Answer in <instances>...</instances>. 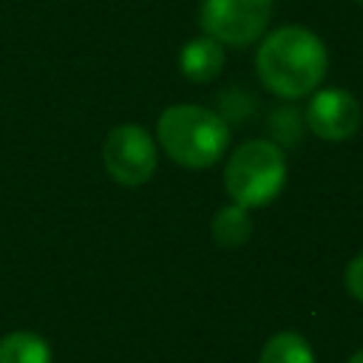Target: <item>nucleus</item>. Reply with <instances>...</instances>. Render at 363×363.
Here are the masks:
<instances>
[{
	"label": "nucleus",
	"instance_id": "nucleus-10",
	"mask_svg": "<svg viewBox=\"0 0 363 363\" xmlns=\"http://www.w3.org/2000/svg\"><path fill=\"white\" fill-rule=\"evenodd\" d=\"M258 363H315V354L298 332H278L261 349Z\"/></svg>",
	"mask_w": 363,
	"mask_h": 363
},
{
	"label": "nucleus",
	"instance_id": "nucleus-3",
	"mask_svg": "<svg viewBox=\"0 0 363 363\" xmlns=\"http://www.w3.org/2000/svg\"><path fill=\"white\" fill-rule=\"evenodd\" d=\"M286 182V159L284 150L269 139L241 142L224 164V190L233 204L247 210L267 207L278 199Z\"/></svg>",
	"mask_w": 363,
	"mask_h": 363
},
{
	"label": "nucleus",
	"instance_id": "nucleus-9",
	"mask_svg": "<svg viewBox=\"0 0 363 363\" xmlns=\"http://www.w3.org/2000/svg\"><path fill=\"white\" fill-rule=\"evenodd\" d=\"M0 363H51V349L34 332H11L0 337Z\"/></svg>",
	"mask_w": 363,
	"mask_h": 363
},
{
	"label": "nucleus",
	"instance_id": "nucleus-12",
	"mask_svg": "<svg viewBox=\"0 0 363 363\" xmlns=\"http://www.w3.org/2000/svg\"><path fill=\"white\" fill-rule=\"evenodd\" d=\"M346 363H363V349H360V352H354V354H352Z\"/></svg>",
	"mask_w": 363,
	"mask_h": 363
},
{
	"label": "nucleus",
	"instance_id": "nucleus-5",
	"mask_svg": "<svg viewBox=\"0 0 363 363\" xmlns=\"http://www.w3.org/2000/svg\"><path fill=\"white\" fill-rule=\"evenodd\" d=\"M159 164L156 139L133 122L116 125L102 142V167L122 187H142L150 182Z\"/></svg>",
	"mask_w": 363,
	"mask_h": 363
},
{
	"label": "nucleus",
	"instance_id": "nucleus-11",
	"mask_svg": "<svg viewBox=\"0 0 363 363\" xmlns=\"http://www.w3.org/2000/svg\"><path fill=\"white\" fill-rule=\"evenodd\" d=\"M343 284H346V292L363 303V252H357L346 269H343Z\"/></svg>",
	"mask_w": 363,
	"mask_h": 363
},
{
	"label": "nucleus",
	"instance_id": "nucleus-7",
	"mask_svg": "<svg viewBox=\"0 0 363 363\" xmlns=\"http://www.w3.org/2000/svg\"><path fill=\"white\" fill-rule=\"evenodd\" d=\"M179 68L190 82H213L224 71V45L201 34L182 45Z\"/></svg>",
	"mask_w": 363,
	"mask_h": 363
},
{
	"label": "nucleus",
	"instance_id": "nucleus-2",
	"mask_svg": "<svg viewBox=\"0 0 363 363\" xmlns=\"http://www.w3.org/2000/svg\"><path fill=\"white\" fill-rule=\"evenodd\" d=\"M156 145L187 170H207L224 159L230 147V125L221 113L179 102L159 113L156 119Z\"/></svg>",
	"mask_w": 363,
	"mask_h": 363
},
{
	"label": "nucleus",
	"instance_id": "nucleus-13",
	"mask_svg": "<svg viewBox=\"0 0 363 363\" xmlns=\"http://www.w3.org/2000/svg\"><path fill=\"white\" fill-rule=\"evenodd\" d=\"M357 3H360V6H363V0H357Z\"/></svg>",
	"mask_w": 363,
	"mask_h": 363
},
{
	"label": "nucleus",
	"instance_id": "nucleus-8",
	"mask_svg": "<svg viewBox=\"0 0 363 363\" xmlns=\"http://www.w3.org/2000/svg\"><path fill=\"white\" fill-rule=\"evenodd\" d=\"M210 233H213V241L224 250H238L250 241L252 235V216L247 207L241 204H224L216 216H213V224H210Z\"/></svg>",
	"mask_w": 363,
	"mask_h": 363
},
{
	"label": "nucleus",
	"instance_id": "nucleus-4",
	"mask_svg": "<svg viewBox=\"0 0 363 363\" xmlns=\"http://www.w3.org/2000/svg\"><path fill=\"white\" fill-rule=\"evenodd\" d=\"M272 9V0H201L199 26L221 45L247 48L267 31Z\"/></svg>",
	"mask_w": 363,
	"mask_h": 363
},
{
	"label": "nucleus",
	"instance_id": "nucleus-6",
	"mask_svg": "<svg viewBox=\"0 0 363 363\" xmlns=\"http://www.w3.org/2000/svg\"><path fill=\"white\" fill-rule=\"evenodd\" d=\"M363 111L360 102L346 88H320L309 94L306 128L323 142H346L360 130Z\"/></svg>",
	"mask_w": 363,
	"mask_h": 363
},
{
	"label": "nucleus",
	"instance_id": "nucleus-1",
	"mask_svg": "<svg viewBox=\"0 0 363 363\" xmlns=\"http://www.w3.org/2000/svg\"><path fill=\"white\" fill-rule=\"evenodd\" d=\"M326 68L329 51L323 40L303 26H281L269 31L255 51L261 85L281 99H303L315 94Z\"/></svg>",
	"mask_w": 363,
	"mask_h": 363
}]
</instances>
